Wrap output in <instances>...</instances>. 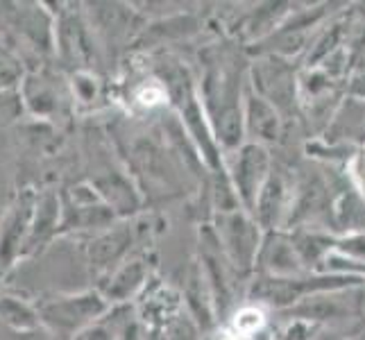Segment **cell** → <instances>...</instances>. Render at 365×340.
I'll return each instance as SVG.
<instances>
[{
    "mask_svg": "<svg viewBox=\"0 0 365 340\" xmlns=\"http://www.w3.org/2000/svg\"><path fill=\"white\" fill-rule=\"evenodd\" d=\"M111 218L114 211L91 188H71L61 197V230H91V227L107 225Z\"/></svg>",
    "mask_w": 365,
    "mask_h": 340,
    "instance_id": "3",
    "label": "cell"
},
{
    "mask_svg": "<svg viewBox=\"0 0 365 340\" xmlns=\"http://www.w3.org/2000/svg\"><path fill=\"white\" fill-rule=\"evenodd\" d=\"M61 230V197L55 193L36 195L32 227L28 236V245H25V257L39 252L50 238Z\"/></svg>",
    "mask_w": 365,
    "mask_h": 340,
    "instance_id": "5",
    "label": "cell"
},
{
    "mask_svg": "<svg viewBox=\"0 0 365 340\" xmlns=\"http://www.w3.org/2000/svg\"><path fill=\"white\" fill-rule=\"evenodd\" d=\"M168 340H197V331L188 320H178L173 324Z\"/></svg>",
    "mask_w": 365,
    "mask_h": 340,
    "instance_id": "18",
    "label": "cell"
},
{
    "mask_svg": "<svg viewBox=\"0 0 365 340\" xmlns=\"http://www.w3.org/2000/svg\"><path fill=\"white\" fill-rule=\"evenodd\" d=\"M109 311V302L98 293L55 297L39 306L41 324L53 336L73 338L86 326L96 324Z\"/></svg>",
    "mask_w": 365,
    "mask_h": 340,
    "instance_id": "1",
    "label": "cell"
},
{
    "mask_svg": "<svg viewBox=\"0 0 365 340\" xmlns=\"http://www.w3.org/2000/svg\"><path fill=\"white\" fill-rule=\"evenodd\" d=\"M266 168H268V159L259 145H247L241 153V159L236 163L234 180L247 207L257 205V197L261 193V180H263V175H266Z\"/></svg>",
    "mask_w": 365,
    "mask_h": 340,
    "instance_id": "6",
    "label": "cell"
},
{
    "mask_svg": "<svg viewBox=\"0 0 365 340\" xmlns=\"http://www.w3.org/2000/svg\"><path fill=\"white\" fill-rule=\"evenodd\" d=\"M116 340H143V334H141V326L136 322H125L118 331V338Z\"/></svg>",
    "mask_w": 365,
    "mask_h": 340,
    "instance_id": "19",
    "label": "cell"
},
{
    "mask_svg": "<svg viewBox=\"0 0 365 340\" xmlns=\"http://www.w3.org/2000/svg\"><path fill=\"white\" fill-rule=\"evenodd\" d=\"M284 182L282 177H270L266 186L261 188V193L257 197V216L261 225H272L277 220L284 205Z\"/></svg>",
    "mask_w": 365,
    "mask_h": 340,
    "instance_id": "13",
    "label": "cell"
},
{
    "mask_svg": "<svg viewBox=\"0 0 365 340\" xmlns=\"http://www.w3.org/2000/svg\"><path fill=\"white\" fill-rule=\"evenodd\" d=\"M261 261H263V266L272 272H277V274H291L299 268L293 245L279 236L270 238V241L266 243V247H263V252H261Z\"/></svg>",
    "mask_w": 365,
    "mask_h": 340,
    "instance_id": "12",
    "label": "cell"
},
{
    "mask_svg": "<svg viewBox=\"0 0 365 340\" xmlns=\"http://www.w3.org/2000/svg\"><path fill=\"white\" fill-rule=\"evenodd\" d=\"M34 205H36V195L32 191L21 193L16 205L9 209L7 218L0 225V272L14 266V261L19 257H25Z\"/></svg>",
    "mask_w": 365,
    "mask_h": 340,
    "instance_id": "2",
    "label": "cell"
},
{
    "mask_svg": "<svg viewBox=\"0 0 365 340\" xmlns=\"http://www.w3.org/2000/svg\"><path fill=\"white\" fill-rule=\"evenodd\" d=\"M71 340H114V336H111L109 326L96 322L91 326H86V329H82L80 334H75Z\"/></svg>",
    "mask_w": 365,
    "mask_h": 340,
    "instance_id": "17",
    "label": "cell"
},
{
    "mask_svg": "<svg viewBox=\"0 0 365 340\" xmlns=\"http://www.w3.org/2000/svg\"><path fill=\"white\" fill-rule=\"evenodd\" d=\"M351 282L345 277L338 279H293V277H270V279H261L255 284V297L272 306H286L293 304L299 297L311 295L313 291H324V288H341L349 286Z\"/></svg>",
    "mask_w": 365,
    "mask_h": 340,
    "instance_id": "4",
    "label": "cell"
},
{
    "mask_svg": "<svg viewBox=\"0 0 365 340\" xmlns=\"http://www.w3.org/2000/svg\"><path fill=\"white\" fill-rule=\"evenodd\" d=\"M247 118L252 130L261 138H277L279 132V120H277V113L263 103L259 98H250V109H247Z\"/></svg>",
    "mask_w": 365,
    "mask_h": 340,
    "instance_id": "14",
    "label": "cell"
},
{
    "mask_svg": "<svg viewBox=\"0 0 365 340\" xmlns=\"http://www.w3.org/2000/svg\"><path fill=\"white\" fill-rule=\"evenodd\" d=\"M0 324H5L16 336H28L43 329L39 309H34L28 302L11 295L0 297Z\"/></svg>",
    "mask_w": 365,
    "mask_h": 340,
    "instance_id": "8",
    "label": "cell"
},
{
    "mask_svg": "<svg viewBox=\"0 0 365 340\" xmlns=\"http://www.w3.org/2000/svg\"><path fill=\"white\" fill-rule=\"evenodd\" d=\"M19 82H21L19 68L0 55V89H16Z\"/></svg>",
    "mask_w": 365,
    "mask_h": 340,
    "instance_id": "16",
    "label": "cell"
},
{
    "mask_svg": "<svg viewBox=\"0 0 365 340\" xmlns=\"http://www.w3.org/2000/svg\"><path fill=\"white\" fill-rule=\"evenodd\" d=\"M23 113V98L19 89H0V128L14 123Z\"/></svg>",
    "mask_w": 365,
    "mask_h": 340,
    "instance_id": "15",
    "label": "cell"
},
{
    "mask_svg": "<svg viewBox=\"0 0 365 340\" xmlns=\"http://www.w3.org/2000/svg\"><path fill=\"white\" fill-rule=\"evenodd\" d=\"M57 336H53L50 331L46 329H39V331H34V334H28V336H23V340H55Z\"/></svg>",
    "mask_w": 365,
    "mask_h": 340,
    "instance_id": "20",
    "label": "cell"
},
{
    "mask_svg": "<svg viewBox=\"0 0 365 340\" xmlns=\"http://www.w3.org/2000/svg\"><path fill=\"white\" fill-rule=\"evenodd\" d=\"M19 93L23 98V107L34 116H50L57 109V93L50 86V80H46V75H28L23 84H19Z\"/></svg>",
    "mask_w": 365,
    "mask_h": 340,
    "instance_id": "9",
    "label": "cell"
},
{
    "mask_svg": "<svg viewBox=\"0 0 365 340\" xmlns=\"http://www.w3.org/2000/svg\"><path fill=\"white\" fill-rule=\"evenodd\" d=\"M225 243L232 259L236 261V266L250 268L252 259L257 257V247H259V236H257V227L250 220H245L241 213H234L227 220H225Z\"/></svg>",
    "mask_w": 365,
    "mask_h": 340,
    "instance_id": "7",
    "label": "cell"
},
{
    "mask_svg": "<svg viewBox=\"0 0 365 340\" xmlns=\"http://www.w3.org/2000/svg\"><path fill=\"white\" fill-rule=\"evenodd\" d=\"M320 340H345V338H338L334 334H324V336H320Z\"/></svg>",
    "mask_w": 365,
    "mask_h": 340,
    "instance_id": "21",
    "label": "cell"
},
{
    "mask_svg": "<svg viewBox=\"0 0 365 340\" xmlns=\"http://www.w3.org/2000/svg\"><path fill=\"white\" fill-rule=\"evenodd\" d=\"M143 277H145V268L141 261L125 263V266L120 270H116V274L111 277V284L105 288L103 297L109 302V304H114V302H125L138 291V286L143 284Z\"/></svg>",
    "mask_w": 365,
    "mask_h": 340,
    "instance_id": "11",
    "label": "cell"
},
{
    "mask_svg": "<svg viewBox=\"0 0 365 340\" xmlns=\"http://www.w3.org/2000/svg\"><path fill=\"white\" fill-rule=\"evenodd\" d=\"M130 247V232L128 230H116V232H109L105 236L96 238L91 243V266L96 268H109L125 254V249Z\"/></svg>",
    "mask_w": 365,
    "mask_h": 340,
    "instance_id": "10",
    "label": "cell"
}]
</instances>
